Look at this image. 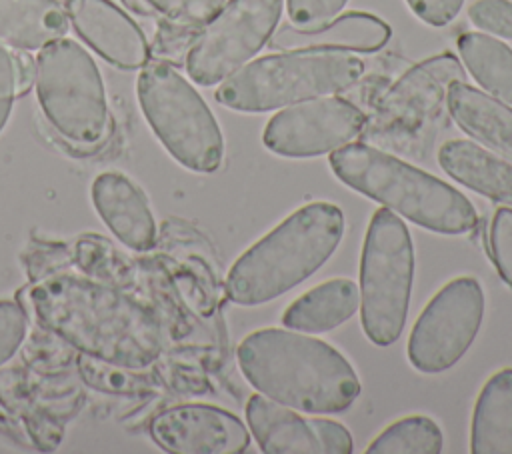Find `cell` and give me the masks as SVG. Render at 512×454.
I'll list each match as a JSON object with an SVG mask.
<instances>
[{"instance_id":"obj_1","label":"cell","mask_w":512,"mask_h":454,"mask_svg":"<svg viewBox=\"0 0 512 454\" xmlns=\"http://www.w3.org/2000/svg\"><path fill=\"white\" fill-rule=\"evenodd\" d=\"M24 308L84 358L140 370L162 352L158 318L124 290L96 278L58 272L30 284Z\"/></svg>"},{"instance_id":"obj_2","label":"cell","mask_w":512,"mask_h":454,"mask_svg":"<svg viewBox=\"0 0 512 454\" xmlns=\"http://www.w3.org/2000/svg\"><path fill=\"white\" fill-rule=\"evenodd\" d=\"M238 364L260 394L306 414H340L362 390L342 352L298 330H254L238 346Z\"/></svg>"},{"instance_id":"obj_3","label":"cell","mask_w":512,"mask_h":454,"mask_svg":"<svg viewBox=\"0 0 512 454\" xmlns=\"http://www.w3.org/2000/svg\"><path fill=\"white\" fill-rule=\"evenodd\" d=\"M342 236L344 214L336 204H304L232 264L228 298L240 306H258L286 294L330 260Z\"/></svg>"},{"instance_id":"obj_4","label":"cell","mask_w":512,"mask_h":454,"mask_svg":"<svg viewBox=\"0 0 512 454\" xmlns=\"http://www.w3.org/2000/svg\"><path fill=\"white\" fill-rule=\"evenodd\" d=\"M334 176L348 188L438 234H466L476 226L472 202L444 180L362 142L330 154Z\"/></svg>"},{"instance_id":"obj_5","label":"cell","mask_w":512,"mask_h":454,"mask_svg":"<svg viewBox=\"0 0 512 454\" xmlns=\"http://www.w3.org/2000/svg\"><path fill=\"white\" fill-rule=\"evenodd\" d=\"M40 112L74 152H94L112 134L104 80L94 58L74 40L58 38L40 48L34 66Z\"/></svg>"},{"instance_id":"obj_6","label":"cell","mask_w":512,"mask_h":454,"mask_svg":"<svg viewBox=\"0 0 512 454\" xmlns=\"http://www.w3.org/2000/svg\"><path fill=\"white\" fill-rule=\"evenodd\" d=\"M364 62L346 52H280L256 58L230 74L216 100L236 112H268L348 90Z\"/></svg>"},{"instance_id":"obj_7","label":"cell","mask_w":512,"mask_h":454,"mask_svg":"<svg viewBox=\"0 0 512 454\" xmlns=\"http://www.w3.org/2000/svg\"><path fill=\"white\" fill-rule=\"evenodd\" d=\"M140 110L154 136L184 168L216 172L224 160L220 126L196 88L170 64L146 62L136 80Z\"/></svg>"},{"instance_id":"obj_8","label":"cell","mask_w":512,"mask_h":454,"mask_svg":"<svg viewBox=\"0 0 512 454\" xmlns=\"http://www.w3.org/2000/svg\"><path fill=\"white\" fill-rule=\"evenodd\" d=\"M412 280V236L406 224L382 206L370 218L360 258V320L372 344L390 346L400 338Z\"/></svg>"},{"instance_id":"obj_9","label":"cell","mask_w":512,"mask_h":454,"mask_svg":"<svg viewBox=\"0 0 512 454\" xmlns=\"http://www.w3.org/2000/svg\"><path fill=\"white\" fill-rule=\"evenodd\" d=\"M282 0H230L192 40L186 72L200 86H214L254 58L274 34Z\"/></svg>"},{"instance_id":"obj_10","label":"cell","mask_w":512,"mask_h":454,"mask_svg":"<svg viewBox=\"0 0 512 454\" xmlns=\"http://www.w3.org/2000/svg\"><path fill=\"white\" fill-rule=\"evenodd\" d=\"M484 308V290L474 276L446 282L412 326L406 348L410 364L424 374L452 368L476 340Z\"/></svg>"},{"instance_id":"obj_11","label":"cell","mask_w":512,"mask_h":454,"mask_svg":"<svg viewBox=\"0 0 512 454\" xmlns=\"http://www.w3.org/2000/svg\"><path fill=\"white\" fill-rule=\"evenodd\" d=\"M364 128V112L330 94L276 112L262 132V142L270 152L284 158H312L348 144Z\"/></svg>"},{"instance_id":"obj_12","label":"cell","mask_w":512,"mask_h":454,"mask_svg":"<svg viewBox=\"0 0 512 454\" xmlns=\"http://www.w3.org/2000/svg\"><path fill=\"white\" fill-rule=\"evenodd\" d=\"M464 80L466 72L450 52L420 60L378 98L366 124L372 134L412 132L440 108L448 86Z\"/></svg>"},{"instance_id":"obj_13","label":"cell","mask_w":512,"mask_h":454,"mask_svg":"<svg viewBox=\"0 0 512 454\" xmlns=\"http://www.w3.org/2000/svg\"><path fill=\"white\" fill-rule=\"evenodd\" d=\"M152 440L172 454H240L250 444L244 422L212 404H180L150 422Z\"/></svg>"},{"instance_id":"obj_14","label":"cell","mask_w":512,"mask_h":454,"mask_svg":"<svg viewBox=\"0 0 512 454\" xmlns=\"http://www.w3.org/2000/svg\"><path fill=\"white\" fill-rule=\"evenodd\" d=\"M68 22L76 34L106 62L122 68H142L150 46L140 26L110 0H66Z\"/></svg>"},{"instance_id":"obj_15","label":"cell","mask_w":512,"mask_h":454,"mask_svg":"<svg viewBox=\"0 0 512 454\" xmlns=\"http://www.w3.org/2000/svg\"><path fill=\"white\" fill-rule=\"evenodd\" d=\"M390 40V26L368 12H344L316 26L286 24L268 46L280 52H376Z\"/></svg>"},{"instance_id":"obj_16","label":"cell","mask_w":512,"mask_h":454,"mask_svg":"<svg viewBox=\"0 0 512 454\" xmlns=\"http://www.w3.org/2000/svg\"><path fill=\"white\" fill-rule=\"evenodd\" d=\"M92 204L106 228L130 250L148 252L156 244V220L144 192L120 172L100 174L90 188Z\"/></svg>"},{"instance_id":"obj_17","label":"cell","mask_w":512,"mask_h":454,"mask_svg":"<svg viewBox=\"0 0 512 454\" xmlns=\"http://www.w3.org/2000/svg\"><path fill=\"white\" fill-rule=\"evenodd\" d=\"M246 420L266 454H324L318 418H304L264 394H254L248 400Z\"/></svg>"},{"instance_id":"obj_18","label":"cell","mask_w":512,"mask_h":454,"mask_svg":"<svg viewBox=\"0 0 512 454\" xmlns=\"http://www.w3.org/2000/svg\"><path fill=\"white\" fill-rule=\"evenodd\" d=\"M446 104L450 116L462 132L512 160L510 106L466 82H452L448 86Z\"/></svg>"},{"instance_id":"obj_19","label":"cell","mask_w":512,"mask_h":454,"mask_svg":"<svg viewBox=\"0 0 512 454\" xmlns=\"http://www.w3.org/2000/svg\"><path fill=\"white\" fill-rule=\"evenodd\" d=\"M440 168L458 184L500 204H512V162L470 140H448L438 150Z\"/></svg>"},{"instance_id":"obj_20","label":"cell","mask_w":512,"mask_h":454,"mask_svg":"<svg viewBox=\"0 0 512 454\" xmlns=\"http://www.w3.org/2000/svg\"><path fill=\"white\" fill-rule=\"evenodd\" d=\"M70 28L58 0H0V44L14 50H40L64 38Z\"/></svg>"},{"instance_id":"obj_21","label":"cell","mask_w":512,"mask_h":454,"mask_svg":"<svg viewBox=\"0 0 512 454\" xmlns=\"http://www.w3.org/2000/svg\"><path fill=\"white\" fill-rule=\"evenodd\" d=\"M470 452L512 454V368L484 382L472 410Z\"/></svg>"},{"instance_id":"obj_22","label":"cell","mask_w":512,"mask_h":454,"mask_svg":"<svg viewBox=\"0 0 512 454\" xmlns=\"http://www.w3.org/2000/svg\"><path fill=\"white\" fill-rule=\"evenodd\" d=\"M358 304V286L348 278H332L296 298L284 310L282 324L298 332H328L348 322Z\"/></svg>"},{"instance_id":"obj_23","label":"cell","mask_w":512,"mask_h":454,"mask_svg":"<svg viewBox=\"0 0 512 454\" xmlns=\"http://www.w3.org/2000/svg\"><path fill=\"white\" fill-rule=\"evenodd\" d=\"M458 52L472 78L494 98L512 104V48L482 32L458 38Z\"/></svg>"},{"instance_id":"obj_24","label":"cell","mask_w":512,"mask_h":454,"mask_svg":"<svg viewBox=\"0 0 512 454\" xmlns=\"http://www.w3.org/2000/svg\"><path fill=\"white\" fill-rule=\"evenodd\" d=\"M444 436L428 416H406L386 426L366 448L368 454H440Z\"/></svg>"},{"instance_id":"obj_25","label":"cell","mask_w":512,"mask_h":454,"mask_svg":"<svg viewBox=\"0 0 512 454\" xmlns=\"http://www.w3.org/2000/svg\"><path fill=\"white\" fill-rule=\"evenodd\" d=\"M154 14L182 28L206 26L222 8L224 0H146Z\"/></svg>"},{"instance_id":"obj_26","label":"cell","mask_w":512,"mask_h":454,"mask_svg":"<svg viewBox=\"0 0 512 454\" xmlns=\"http://www.w3.org/2000/svg\"><path fill=\"white\" fill-rule=\"evenodd\" d=\"M486 246L500 278L512 288V208L500 206L494 210L486 232Z\"/></svg>"},{"instance_id":"obj_27","label":"cell","mask_w":512,"mask_h":454,"mask_svg":"<svg viewBox=\"0 0 512 454\" xmlns=\"http://www.w3.org/2000/svg\"><path fill=\"white\" fill-rule=\"evenodd\" d=\"M28 332V310L20 300H0V366L16 356Z\"/></svg>"},{"instance_id":"obj_28","label":"cell","mask_w":512,"mask_h":454,"mask_svg":"<svg viewBox=\"0 0 512 454\" xmlns=\"http://www.w3.org/2000/svg\"><path fill=\"white\" fill-rule=\"evenodd\" d=\"M468 18L476 28L512 40V0H476L468 8Z\"/></svg>"},{"instance_id":"obj_29","label":"cell","mask_w":512,"mask_h":454,"mask_svg":"<svg viewBox=\"0 0 512 454\" xmlns=\"http://www.w3.org/2000/svg\"><path fill=\"white\" fill-rule=\"evenodd\" d=\"M20 56L18 50L0 44V132L4 130L14 100L20 96Z\"/></svg>"},{"instance_id":"obj_30","label":"cell","mask_w":512,"mask_h":454,"mask_svg":"<svg viewBox=\"0 0 512 454\" xmlns=\"http://www.w3.org/2000/svg\"><path fill=\"white\" fill-rule=\"evenodd\" d=\"M348 0H286L290 24L306 28L338 16Z\"/></svg>"},{"instance_id":"obj_31","label":"cell","mask_w":512,"mask_h":454,"mask_svg":"<svg viewBox=\"0 0 512 454\" xmlns=\"http://www.w3.org/2000/svg\"><path fill=\"white\" fill-rule=\"evenodd\" d=\"M414 16L434 28L450 24L464 6V0H406Z\"/></svg>"},{"instance_id":"obj_32","label":"cell","mask_w":512,"mask_h":454,"mask_svg":"<svg viewBox=\"0 0 512 454\" xmlns=\"http://www.w3.org/2000/svg\"><path fill=\"white\" fill-rule=\"evenodd\" d=\"M318 434L324 446V454H350L352 452V436L350 432L328 418H318Z\"/></svg>"},{"instance_id":"obj_33","label":"cell","mask_w":512,"mask_h":454,"mask_svg":"<svg viewBox=\"0 0 512 454\" xmlns=\"http://www.w3.org/2000/svg\"><path fill=\"white\" fill-rule=\"evenodd\" d=\"M122 4L130 10V12H136L140 16H152L154 10L150 8V4L146 0H122Z\"/></svg>"}]
</instances>
